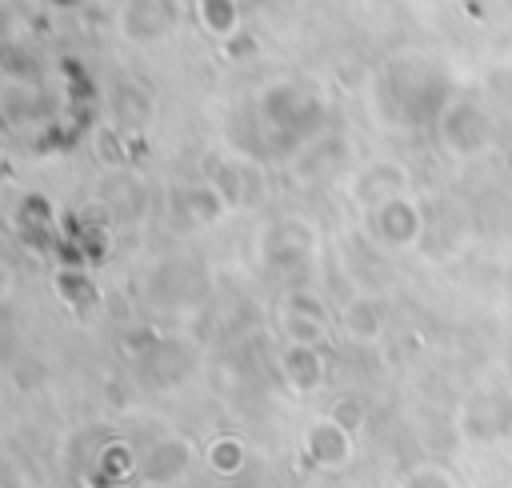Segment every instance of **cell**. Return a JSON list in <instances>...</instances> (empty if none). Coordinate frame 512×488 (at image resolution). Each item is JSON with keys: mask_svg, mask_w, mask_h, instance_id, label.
<instances>
[{"mask_svg": "<svg viewBox=\"0 0 512 488\" xmlns=\"http://www.w3.org/2000/svg\"><path fill=\"white\" fill-rule=\"evenodd\" d=\"M440 132H444V144H452L460 156H468V152H480L488 144L492 124L476 104H452L440 120Z\"/></svg>", "mask_w": 512, "mask_h": 488, "instance_id": "6da1fadb", "label": "cell"}, {"mask_svg": "<svg viewBox=\"0 0 512 488\" xmlns=\"http://www.w3.org/2000/svg\"><path fill=\"white\" fill-rule=\"evenodd\" d=\"M172 24V12L164 8V0H132L124 8V32L132 40H156L164 36Z\"/></svg>", "mask_w": 512, "mask_h": 488, "instance_id": "7a4b0ae2", "label": "cell"}, {"mask_svg": "<svg viewBox=\"0 0 512 488\" xmlns=\"http://www.w3.org/2000/svg\"><path fill=\"white\" fill-rule=\"evenodd\" d=\"M376 220H388V244H408L412 236H416V228H420V216H416V208H408L404 200H388L380 212H376Z\"/></svg>", "mask_w": 512, "mask_h": 488, "instance_id": "3957f363", "label": "cell"}, {"mask_svg": "<svg viewBox=\"0 0 512 488\" xmlns=\"http://www.w3.org/2000/svg\"><path fill=\"white\" fill-rule=\"evenodd\" d=\"M200 8V24L216 36H228L236 28V0H196Z\"/></svg>", "mask_w": 512, "mask_h": 488, "instance_id": "277c9868", "label": "cell"}]
</instances>
